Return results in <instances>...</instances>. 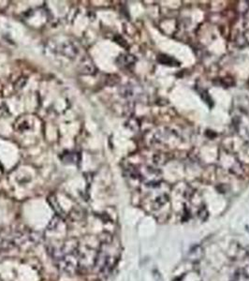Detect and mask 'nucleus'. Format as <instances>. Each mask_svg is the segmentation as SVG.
I'll return each instance as SVG.
<instances>
[{
    "label": "nucleus",
    "mask_w": 249,
    "mask_h": 281,
    "mask_svg": "<svg viewBox=\"0 0 249 281\" xmlns=\"http://www.w3.org/2000/svg\"><path fill=\"white\" fill-rule=\"evenodd\" d=\"M59 51H60V52L62 54L68 56V57H75V56L77 55V53H78L77 47L73 43H71V42H65V43H63L60 46Z\"/></svg>",
    "instance_id": "nucleus-1"
},
{
    "label": "nucleus",
    "mask_w": 249,
    "mask_h": 281,
    "mask_svg": "<svg viewBox=\"0 0 249 281\" xmlns=\"http://www.w3.org/2000/svg\"><path fill=\"white\" fill-rule=\"evenodd\" d=\"M202 257H203V249L200 245L193 246L188 252V260L193 262L201 261Z\"/></svg>",
    "instance_id": "nucleus-2"
},
{
    "label": "nucleus",
    "mask_w": 249,
    "mask_h": 281,
    "mask_svg": "<svg viewBox=\"0 0 249 281\" xmlns=\"http://www.w3.org/2000/svg\"><path fill=\"white\" fill-rule=\"evenodd\" d=\"M80 71L82 73L87 74V75H92L96 72V68H95L94 64L92 63V61L90 60V58L85 57L81 61Z\"/></svg>",
    "instance_id": "nucleus-3"
},
{
    "label": "nucleus",
    "mask_w": 249,
    "mask_h": 281,
    "mask_svg": "<svg viewBox=\"0 0 249 281\" xmlns=\"http://www.w3.org/2000/svg\"><path fill=\"white\" fill-rule=\"evenodd\" d=\"M135 61H136L135 57L130 54H123L117 58V62L119 63L120 66L123 67H129L130 65H133Z\"/></svg>",
    "instance_id": "nucleus-4"
},
{
    "label": "nucleus",
    "mask_w": 249,
    "mask_h": 281,
    "mask_svg": "<svg viewBox=\"0 0 249 281\" xmlns=\"http://www.w3.org/2000/svg\"><path fill=\"white\" fill-rule=\"evenodd\" d=\"M48 201H49L50 205L52 206V208H53V209L55 210V212L57 214V215H59V216H64V211H63V209L61 208V206H60V204H59L57 199H56L54 195H53V196H50L49 199H48Z\"/></svg>",
    "instance_id": "nucleus-5"
},
{
    "label": "nucleus",
    "mask_w": 249,
    "mask_h": 281,
    "mask_svg": "<svg viewBox=\"0 0 249 281\" xmlns=\"http://www.w3.org/2000/svg\"><path fill=\"white\" fill-rule=\"evenodd\" d=\"M60 220H61V216H59V215H55L52 219H51V221H50V223H49V225H48V230L49 231H53V230H56L57 227H58V225H59V223H60Z\"/></svg>",
    "instance_id": "nucleus-6"
},
{
    "label": "nucleus",
    "mask_w": 249,
    "mask_h": 281,
    "mask_svg": "<svg viewBox=\"0 0 249 281\" xmlns=\"http://www.w3.org/2000/svg\"><path fill=\"white\" fill-rule=\"evenodd\" d=\"M28 238H30L34 243H39L42 240V235L38 232H32L28 234Z\"/></svg>",
    "instance_id": "nucleus-7"
},
{
    "label": "nucleus",
    "mask_w": 249,
    "mask_h": 281,
    "mask_svg": "<svg viewBox=\"0 0 249 281\" xmlns=\"http://www.w3.org/2000/svg\"><path fill=\"white\" fill-rule=\"evenodd\" d=\"M158 61H160L164 65H170V64H172L173 62H175V60H173L172 58L169 57V56H166V55H160L158 57Z\"/></svg>",
    "instance_id": "nucleus-8"
},
{
    "label": "nucleus",
    "mask_w": 249,
    "mask_h": 281,
    "mask_svg": "<svg viewBox=\"0 0 249 281\" xmlns=\"http://www.w3.org/2000/svg\"><path fill=\"white\" fill-rule=\"evenodd\" d=\"M25 83H26V79H24V78H20V79L15 83L14 88H15V89H20V88H22V87L25 84Z\"/></svg>",
    "instance_id": "nucleus-9"
},
{
    "label": "nucleus",
    "mask_w": 249,
    "mask_h": 281,
    "mask_svg": "<svg viewBox=\"0 0 249 281\" xmlns=\"http://www.w3.org/2000/svg\"><path fill=\"white\" fill-rule=\"evenodd\" d=\"M7 114L9 115V111L7 107H5L4 110H2V108H0V116H7Z\"/></svg>",
    "instance_id": "nucleus-10"
}]
</instances>
